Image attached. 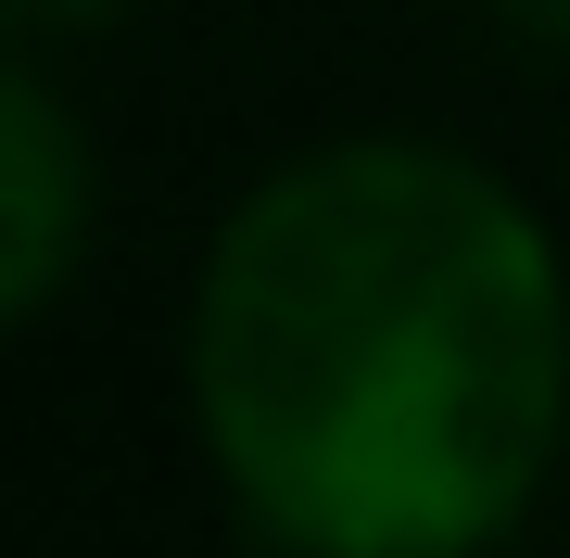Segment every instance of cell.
<instances>
[{
    "mask_svg": "<svg viewBox=\"0 0 570 558\" xmlns=\"http://www.w3.org/2000/svg\"><path fill=\"white\" fill-rule=\"evenodd\" d=\"M178 407L266 558H494L570 457V254L469 140H292L190 254Z\"/></svg>",
    "mask_w": 570,
    "mask_h": 558,
    "instance_id": "1",
    "label": "cell"
},
{
    "mask_svg": "<svg viewBox=\"0 0 570 558\" xmlns=\"http://www.w3.org/2000/svg\"><path fill=\"white\" fill-rule=\"evenodd\" d=\"M89 254H102V140H89L63 63L13 39V63H0V317L51 331Z\"/></svg>",
    "mask_w": 570,
    "mask_h": 558,
    "instance_id": "2",
    "label": "cell"
},
{
    "mask_svg": "<svg viewBox=\"0 0 570 558\" xmlns=\"http://www.w3.org/2000/svg\"><path fill=\"white\" fill-rule=\"evenodd\" d=\"M0 13H13V39L63 51V39H102V26H127L140 0H0Z\"/></svg>",
    "mask_w": 570,
    "mask_h": 558,
    "instance_id": "3",
    "label": "cell"
},
{
    "mask_svg": "<svg viewBox=\"0 0 570 558\" xmlns=\"http://www.w3.org/2000/svg\"><path fill=\"white\" fill-rule=\"evenodd\" d=\"M469 13H482L508 51H546V63L570 51V0H469Z\"/></svg>",
    "mask_w": 570,
    "mask_h": 558,
    "instance_id": "4",
    "label": "cell"
}]
</instances>
